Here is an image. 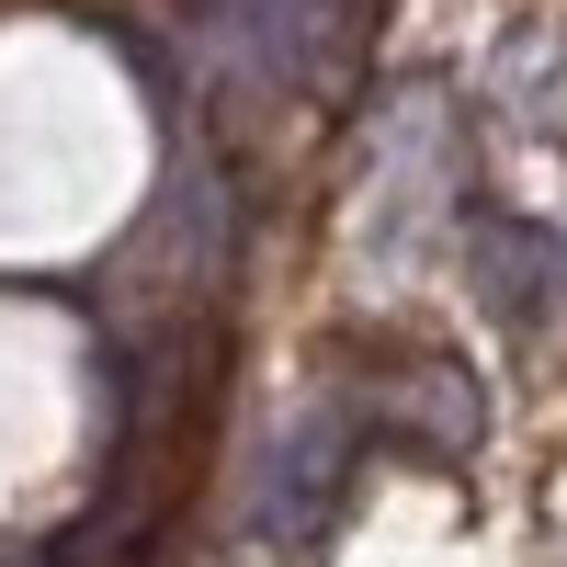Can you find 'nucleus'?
Here are the masks:
<instances>
[{
    "instance_id": "1",
    "label": "nucleus",
    "mask_w": 567,
    "mask_h": 567,
    "mask_svg": "<svg viewBox=\"0 0 567 567\" xmlns=\"http://www.w3.org/2000/svg\"><path fill=\"white\" fill-rule=\"evenodd\" d=\"M341 477H352V409H307L296 432L272 443V477H261L250 534L261 545H307L329 511H341Z\"/></svg>"
},
{
    "instance_id": "2",
    "label": "nucleus",
    "mask_w": 567,
    "mask_h": 567,
    "mask_svg": "<svg viewBox=\"0 0 567 567\" xmlns=\"http://www.w3.org/2000/svg\"><path fill=\"white\" fill-rule=\"evenodd\" d=\"M374 420H386V432L443 443V454H465V443H477V386H465V374H454L443 352H420V363H398V374H386Z\"/></svg>"
},
{
    "instance_id": "3",
    "label": "nucleus",
    "mask_w": 567,
    "mask_h": 567,
    "mask_svg": "<svg viewBox=\"0 0 567 567\" xmlns=\"http://www.w3.org/2000/svg\"><path fill=\"white\" fill-rule=\"evenodd\" d=\"M545 272H567L556 239H534V227H477V296H488L499 318H534V284H545Z\"/></svg>"
}]
</instances>
